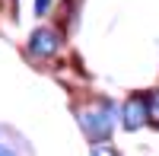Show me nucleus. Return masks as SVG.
Returning <instances> with one entry per match:
<instances>
[{
  "label": "nucleus",
  "instance_id": "nucleus-3",
  "mask_svg": "<svg viewBox=\"0 0 159 156\" xmlns=\"http://www.w3.org/2000/svg\"><path fill=\"white\" fill-rule=\"evenodd\" d=\"M147 121V99L143 96H130L124 105V127L127 131H137V127Z\"/></svg>",
  "mask_w": 159,
  "mask_h": 156
},
{
  "label": "nucleus",
  "instance_id": "nucleus-5",
  "mask_svg": "<svg viewBox=\"0 0 159 156\" xmlns=\"http://www.w3.org/2000/svg\"><path fill=\"white\" fill-rule=\"evenodd\" d=\"M92 156H118V150H115V147L99 144V147H92Z\"/></svg>",
  "mask_w": 159,
  "mask_h": 156
},
{
  "label": "nucleus",
  "instance_id": "nucleus-6",
  "mask_svg": "<svg viewBox=\"0 0 159 156\" xmlns=\"http://www.w3.org/2000/svg\"><path fill=\"white\" fill-rule=\"evenodd\" d=\"M48 7H51V0H35V13H38V16H45Z\"/></svg>",
  "mask_w": 159,
  "mask_h": 156
},
{
  "label": "nucleus",
  "instance_id": "nucleus-1",
  "mask_svg": "<svg viewBox=\"0 0 159 156\" xmlns=\"http://www.w3.org/2000/svg\"><path fill=\"white\" fill-rule=\"evenodd\" d=\"M29 48H32V54H38V57H51L61 48V35L54 29H38L29 38Z\"/></svg>",
  "mask_w": 159,
  "mask_h": 156
},
{
  "label": "nucleus",
  "instance_id": "nucleus-7",
  "mask_svg": "<svg viewBox=\"0 0 159 156\" xmlns=\"http://www.w3.org/2000/svg\"><path fill=\"white\" fill-rule=\"evenodd\" d=\"M0 156H16V153H13V150H10V147L3 144V140H0Z\"/></svg>",
  "mask_w": 159,
  "mask_h": 156
},
{
  "label": "nucleus",
  "instance_id": "nucleus-4",
  "mask_svg": "<svg viewBox=\"0 0 159 156\" xmlns=\"http://www.w3.org/2000/svg\"><path fill=\"white\" fill-rule=\"evenodd\" d=\"M147 115H150V124L159 127V89L150 93V99H147Z\"/></svg>",
  "mask_w": 159,
  "mask_h": 156
},
{
  "label": "nucleus",
  "instance_id": "nucleus-2",
  "mask_svg": "<svg viewBox=\"0 0 159 156\" xmlns=\"http://www.w3.org/2000/svg\"><path fill=\"white\" fill-rule=\"evenodd\" d=\"M80 121H83V127L89 131V137H96V140H105L108 131H111V115L108 112H83Z\"/></svg>",
  "mask_w": 159,
  "mask_h": 156
}]
</instances>
